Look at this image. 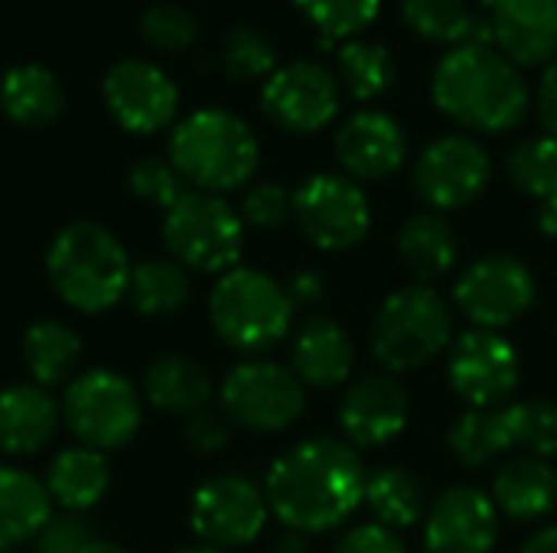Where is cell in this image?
<instances>
[{"mask_svg":"<svg viewBox=\"0 0 557 553\" xmlns=\"http://www.w3.org/2000/svg\"><path fill=\"white\" fill-rule=\"evenodd\" d=\"M509 179L519 192L532 199L557 196V140L555 137H532L522 140L509 153Z\"/></svg>","mask_w":557,"mask_h":553,"instance_id":"e575fe53","label":"cell"},{"mask_svg":"<svg viewBox=\"0 0 557 553\" xmlns=\"http://www.w3.org/2000/svg\"><path fill=\"white\" fill-rule=\"evenodd\" d=\"M228 437H232V424L222 411L206 407L186 420V443L193 453H202V456L222 453L228 447Z\"/></svg>","mask_w":557,"mask_h":553,"instance_id":"7bdbcfd3","label":"cell"},{"mask_svg":"<svg viewBox=\"0 0 557 553\" xmlns=\"http://www.w3.org/2000/svg\"><path fill=\"white\" fill-rule=\"evenodd\" d=\"M268 495L245 476H215L202 482L189 505L193 535L212 551H238L261 538L268 525Z\"/></svg>","mask_w":557,"mask_h":553,"instance_id":"8fae6325","label":"cell"},{"mask_svg":"<svg viewBox=\"0 0 557 553\" xmlns=\"http://www.w3.org/2000/svg\"><path fill=\"white\" fill-rule=\"evenodd\" d=\"M339 78L352 98H379L395 81V59L379 42H346L339 49Z\"/></svg>","mask_w":557,"mask_h":553,"instance_id":"836d02e7","label":"cell"},{"mask_svg":"<svg viewBox=\"0 0 557 553\" xmlns=\"http://www.w3.org/2000/svg\"><path fill=\"white\" fill-rule=\"evenodd\" d=\"M539 228H542L548 238H557V196L539 202Z\"/></svg>","mask_w":557,"mask_h":553,"instance_id":"c3c4849f","label":"cell"},{"mask_svg":"<svg viewBox=\"0 0 557 553\" xmlns=\"http://www.w3.org/2000/svg\"><path fill=\"white\" fill-rule=\"evenodd\" d=\"M294 375L310 388H339L356 365L352 336L330 316H310L290 345Z\"/></svg>","mask_w":557,"mask_h":553,"instance_id":"7402d4cb","label":"cell"},{"mask_svg":"<svg viewBox=\"0 0 557 553\" xmlns=\"http://www.w3.org/2000/svg\"><path fill=\"white\" fill-rule=\"evenodd\" d=\"M65 108L62 81L39 62H23L0 78V111L20 127H46Z\"/></svg>","mask_w":557,"mask_h":553,"instance_id":"4316f807","label":"cell"},{"mask_svg":"<svg viewBox=\"0 0 557 553\" xmlns=\"http://www.w3.org/2000/svg\"><path fill=\"white\" fill-rule=\"evenodd\" d=\"M163 244L176 264L196 274H228L245 251V222L222 196L186 192L163 215Z\"/></svg>","mask_w":557,"mask_h":553,"instance_id":"52a82bcc","label":"cell"},{"mask_svg":"<svg viewBox=\"0 0 557 553\" xmlns=\"http://www.w3.org/2000/svg\"><path fill=\"white\" fill-rule=\"evenodd\" d=\"M62 407L39 385H7L0 388V453L33 456L55 437Z\"/></svg>","mask_w":557,"mask_h":553,"instance_id":"44dd1931","label":"cell"},{"mask_svg":"<svg viewBox=\"0 0 557 553\" xmlns=\"http://www.w3.org/2000/svg\"><path fill=\"white\" fill-rule=\"evenodd\" d=\"M480 3H486V7H493V3H496V0H480Z\"/></svg>","mask_w":557,"mask_h":553,"instance_id":"f5cc1de1","label":"cell"},{"mask_svg":"<svg viewBox=\"0 0 557 553\" xmlns=\"http://www.w3.org/2000/svg\"><path fill=\"white\" fill-rule=\"evenodd\" d=\"M424 551L493 553L499 541V508L493 495L476 486H454L428 508Z\"/></svg>","mask_w":557,"mask_h":553,"instance_id":"e0dca14e","label":"cell"},{"mask_svg":"<svg viewBox=\"0 0 557 553\" xmlns=\"http://www.w3.org/2000/svg\"><path fill=\"white\" fill-rule=\"evenodd\" d=\"M294 3L330 39L356 36L379 16L382 7V0H294Z\"/></svg>","mask_w":557,"mask_h":553,"instance_id":"8d00e7d4","label":"cell"},{"mask_svg":"<svg viewBox=\"0 0 557 553\" xmlns=\"http://www.w3.org/2000/svg\"><path fill=\"white\" fill-rule=\"evenodd\" d=\"M131 257L121 238L98 222H72L46 248V277L55 297L85 316L114 310L127 297Z\"/></svg>","mask_w":557,"mask_h":553,"instance_id":"3957f363","label":"cell"},{"mask_svg":"<svg viewBox=\"0 0 557 553\" xmlns=\"http://www.w3.org/2000/svg\"><path fill=\"white\" fill-rule=\"evenodd\" d=\"M493 36L516 65H545L557 59V0H496Z\"/></svg>","mask_w":557,"mask_h":553,"instance_id":"ffe728a7","label":"cell"},{"mask_svg":"<svg viewBox=\"0 0 557 553\" xmlns=\"http://www.w3.org/2000/svg\"><path fill=\"white\" fill-rule=\"evenodd\" d=\"M261 108L290 134H317L339 114V81L317 62H290L268 75Z\"/></svg>","mask_w":557,"mask_h":553,"instance_id":"2e32d148","label":"cell"},{"mask_svg":"<svg viewBox=\"0 0 557 553\" xmlns=\"http://www.w3.org/2000/svg\"><path fill=\"white\" fill-rule=\"evenodd\" d=\"M522 553H557V525L535 531V535L525 541Z\"/></svg>","mask_w":557,"mask_h":553,"instance_id":"7dc6e473","label":"cell"},{"mask_svg":"<svg viewBox=\"0 0 557 553\" xmlns=\"http://www.w3.org/2000/svg\"><path fill=\"white\" fill-rule=\"evenodd\" d=\"M173 553H222V551H212V548L199 544V548H180V551H173Z\"/></svg>","mask_w":557,"mask_h":553,"instance_id":"816d5d0a","label":"cell"},{"mask_svg":"<svg viewBox=\"0 0 557 553\" xmlns=\"http://www.w3.org/2000/svg\"><path fill=\"white\" fill-rule=\"evenodd\" d=\"M287 297L297 306H317L323 297H326V280L320 271H297L290 280H287Z\"/></svg>","mask_w":557,"mask_h":553,"instance_id":"f6af8a7d","label":"cell"},{"mask_svg":"<svg viewBox=\"0 0 557 553\" xmlns=\"http://www.w3.org/2000/svg\"><path fill=\"white\" fill-rule=\"evenodd\" d=\"M91 541L88 521L82 515H52L33 538V553H78Z\"/></svg>","mask_w":557,"mask_h":553,"instance_id":"b9f144b4","label":"cell"},{"mask_svg":"<svg viewBox=\"0 0 557 553\" xmlns=\"http://www.w3.org/2000/svg\"><path fill=\"white\" fill-rule=\"evenodd\" d=\"M509 420H512L516 450H525V456H539V460L557 456V404L552 401L509 404Z\"/></svg>","mask_w":557,"mask_h":553,"instance_id":"d590c367","label":"cell"},{"mask_svg":"<svg viewBox=\"0 0 557 553\" xmlns=\"http://www.w3.org/2000/svg\"><path fill=\"white\" fill-rule=\"evenodd\" d=\"M493 502H496L499 515H506L519 525L542 521L557 505V473L548 466V460L516 456L496 473Z\"/></svg>","mask_w":557,"mask_h":553,"instance_id":"603a6c76","label":"cell"},{"mask_svg":"<svg viewBox=\"0 0 557 553\" xmlns=\"http://www.w3.org/2000/svg\"><path fill=\"white\" fill-rule=\"evenodd\" d=\"M82 359L78 332L62 319H39L23 332V365L39 388L69 385Z\"/></svg>","mask_w":557,"mask_h":553,"instance_id":"83f0119b","label":"cell"},{"mask_svg":"<svg viewBox=\"0 0 557 553\" xmlns=\"http://www.w3.org/2000/svg\"><path fill=\"white\" fill-rule=\"evenodd\" d=\"M101 98L114 124L127 134L147 137L173 124L180 108L176 81L147 59H121L104 72Z\"/></svg>","mask_w":557,"mask_h":553,"instance_id":"5bb4252c","label":"cell"},{"mask_svg":"<svg viewBox=\"0 0 557 553\" xmlns=\"http://www.w3.org/2000/svg\"><path fill=\"white\" fill-rule=\"evenodd\" d=\"M140 33L160 52H183V49H189L196 42L199 26H196V16L186 7H180V3H153L140 16Z\"/></svg>","mask_w":557,"mask_h":553,"instance_id":"f35d334b","label":"cell"},{"mask_svg":"<svg viewBox=\"0 0 557 553\" xmlns=\"http://www.w3.org/2000/svg\"><path fill=\"white\" fill-rule=\"evenodd\" d=\"M144 398L150 407L170 417H193L212 401L209 372L189 355H163L144 372Z\"/></svg>","mask_w":557,"mask_h":553,"instance_id":"d4e9b609","label":"cell"},{"mask_svg":"<svg viewBox=\"0 0 557 553\" xmlns=\"http://www.w3.org/2000/svg\"><path fill=\"white\" fill-rule=\"evenodd\" d=\"M333 553H408V548L398 538V531H392V528H385L379 521H366V525L349 528L339 538Z\"/></svg>","mask_w":557,"mask_h":553,"instance_id":"ee69618b","label":"cell"},{"mask_svg":"<svg viewBox=\"0 0 557 553\" xmlns=\"http://www.w3.org/2000/svg\"><path fill=\"white\" fill-rule=\"evenodd\" d=\"M437 108L480 134L512 130L529 111V85L493 46L463 42L447 52L431 81Z\"/></svg>","mask_w":557,"mask_h":553,"instance_id":"7a4b0ae2","label":"cell"},{"mask_svg":"<svg viewBox=\"0 0 557 553\" xmlns=\"http://www.w3.org/2000/svg\"><path fill=\"white\" fill-rule=\"evenodd\" d=\"M509 450H516V437H512V420H509V404L506 407H493V411H476L470 407L454 427H450V453L470 466H490L493 460L506 456Z\"/></svg>","mask_w":557,"mask_h":553,"instance_id":"d6a6232c","label":"cell"},{"mask_svg":"<svg viewBox=\"0 0 557 553\" xmlns=\"http://www.w3.org/2000/svg\"><path fill=\"white\" fill-rule=\"evenodd\" d=\"M49 518L52 499L46 482L16 466H0V553L33 541Z\"/></svg>","mask_w":557,"mask_h":553,"instance_id":"484cf974","label":"cell"},{"mask_svg":"<svg viewBox=\"0 0 557 553\" xmlns=\"http://www.w3.org/2000/svg\"><path fill=\"white\" fill-rule=\"evenodd\" d=\"M193 297L189 271L176 264L173 257H147L134 264L131 284H127V300L140 316L163 319L180 313Z\"/></svg>","mask_w":557,"mask_h":553,"instance_id":"f546056e","label":"cell"},{"mask_svg":"<svg viewBox=\"0 0 557 553\" xmlns=\"http://www.w3.org/2000/svg\"><path fill=\"white\" fill-rule=\"evenodd\" d=\"M539 117L548 130V137L557 140V59L548 62L542 85H539Z\"/></svg>","mask_w":557,"mask_h":553,"instance_id":"bcb514c9","label":"cell"},{"mask_svg":"<svg viewBox=\"0 0 557 553\" xmlns=\"http://www.w3.org/2000/svg\"><path fill=\"white\" fill-rule=\"evenodd\" d=\"M401 13L408 26L431 39V42H473V46H490L496 42L493 23L483 26L467 0H401Z\"/></svg>","mask_w":557,"mask_h":553,"instance_id":"1f68e13d","label":"cell"},{"mask_svg":"<svg viewBox=\"0 0 557 553\" xmlns=\"http://www.w3.org/2000/svg\"><path fill=\"white\" fill-rule=\"evenodd\" d=\"M294 222L313 248L339 254L369 235L372 209L356 179L317 173L294 192Z\"/></svg>","mask_w":557,"mask_h":553,"instance_id":"30bf717a","label":"cell"},{"mask_svg":"<svg viewBox=\"0 0 557 553\" xmlns=\"http://www.w3.org/2000/svg\"><path fill=\"white\" fill-rule=\"evenodd\" d=\"M277 553H307V535L287 531V535L277 541Z\"/></svg>","mask_w":557,"mask_h":553,"instance_id":"681fc988","label":"cell"},{"mask_svg":"<svg viewBox=\"0 0 557 553\" xmlns=\"http://www.w3.org/2000/svg\"><path fill=\"white\" fill-rule=\"evenodd\" d=\"M408 153L405 130L385 111H359L336 134V156L352 179H388Z\"/></svg>","mask_w":557,"mask_h":553,"instance_id":"d6986e66","label":"cell"},{"mask_svg":"<svg viewBox=\"0 0 557 553\" xmlns=\"http://www.w3.org/2000/svg\"><path fill=\"white\" fill-rule=\"evenodd\" d=\"M42 482L49 489V499L62 512L82 515L104 499V492L111 486V466H108V456L98 450L65 447L49 460Z\"/></svg>","mask_w":557,"mask_h":553,"instance_id":"cb8c5ba5","label":"cell"},{"mask_svg":"<svg viewBox=\"0 0 557 553\" xmlns=\"http://www.w3.org/2000/svg\"><path fill=\"white\" fill-rule=\"evenodd\" d=\"M424 553H428V551H424Z\"/></svg>","mask_w":557,"mask_h":553,"instance_id":"db71d44e","label":"cell"},{"mask_svg":"<svg viewBox=\"0 0 557 553\" xmlns=\"http://www.w3.org/2000/svg\"><path fill=\"white\" fill-rule=\"evenodd\" d=\"M209 319L215 336L245 355H261L284 342L294 326L287 287L255 267H232L209 293Z\"/></svg>","mask_w":557,"mask_h":553,"instance_id":"5b68a950","label":"cell"},{"mask_svg":"<svg viewBox=\"0 0 557 553\" xmlns=\"http://www.w3.org/2000/svg\"><path fill=\"white\" fill-rule=\"evenodd\" d=\"M369 473L359 453L330 437L304 440L281 453L264 479L271 515L297 535H323L349 521L366 502Z\"/></svg>","mask_w":557,"mask_h":553,"instance_id":"6da1fadb","label":"cell"},{"mask_svg":"<svg viewBox=\"0 0 557 553\" xmlns=\"http://www.w3.org/2000/svg\"><path fill=\"white\" fill-rule=\"evenodd\" d=\"M78 553H127L121 544H114V541H104V538H91L85 548Z\"/></svg>","mask_w":557,"mask_h":553,"instance_id":"f907efd6","label":"cell"},{"mask_svg":"<svg viewBox=\"0 0 557 553\" xmlns=\"http://www.w3.org/2000/svg\"><path fill=\"white\" fill-rule=\"evenodd\" d=\"M454 345V316L447 300L428 284H411L385 297L372 323V359L388 375H408L431 365Z\"/></svg>","mask_w":557,"mask_h":553,"instance_id":"8992f818","label":"cell"},{"mask_svg":"<svg viewBox=\"0 0 557 553\" xmlns=\"http://www.w3.org/2000/svg\"><path fill=\"white\" fill-rule=\"evenodd\" d=\"M62 420L78 447L114 453L137 437L144 424V401L124 375L111 368H88L65 385Z\"/></svg>","mask_w":557,"mask_h":553,"instance_id":"ba28073f","label":"cell"},{"mask_svg":"<svg viewBox=\"0 0 557 553\" xmlns=\"http://www.w3.org/2000/svg\"><path fill=\"white\" fill-rule=\"evenodd\" d=\"M339 427L352 450L388 447L408 427V391L392 375L356 381L339 404Z\"/></svg>","mask_w":557,"mask_h":553,"instance_id":"ac0fdd59","label":"cell"},{"mask_svg":"<svg viewBox=\"0 0 557 553\" xmlns=\"http://www.w3.org/2000/svg\"><path fill=\"white\" fill-rule=\"evenodd\" d=\"M255 130L225 108L186 114L170 134V163L196 192L225 196L242 189L258 169Z\"/></svg>","mask_w":557,"mask_h":553,"instance_id":"277c9868","label":"cell"},{"mask_svg":"<svg viewBox=\"0 0 557 553\" xmlns=\"http://www.w3.org/2000/svg\"><path fill=\"white\" fill-rule=\"evenodd\" d=\"M219 407L232 427L255 433H281L294 427L307 407V385L268 359L238 362L219 388Z\"/></svg>","mask_w":557,"mask_h":553,"instance_id":"9c48e42d","label":"cell"},{"mask_svg":"<svg viewBox=\"0 0 557 553\" xmlns=\"http://www.w3.org/2000/svg\"><path fill=\"white\" fill-rule=\"evenodd\" d=\"M372 518L392 531H405L421 525L428 515V495L424 486L414 473L401 466H385L366 482V502H362Z\"/></svg>","mask_w":557,"mask_h":553,"instance_id":"4dcf8cb0","label":"cell"},{"mask_svg":"<svg viewBox=\"0 0 557 553\" xmlns=\"http://www.w3.org/2000/svg\"><path fill=\"white\" fill-rule=\"evenodd\" d=\"M274 49L271 42L255 33V29H232L225 39H222V68L235 78V81H251V78H264L274 72Z\"/></svg>","mask_w":557,"mask_h":553,"instance_id":"74e56055","label":"cell"},{"mask_svg":"<svg viewBox=\"0 0 557 553\" xmlns=\"http://www.w3.org/2000/svg\"><path fill=\"white\" fill-rule=\"evenodd\" d=\"M127 186L137 199L157 205V209H173L186 189H183V176L173 169L170 160H160V156H144L137 160L131 169H127Z\"/></svg>","mask_w":557,"mask_h":553,"instance_id":"ab89813d","label":"cell"},{"mask_svg":"<svg viewBox=\"0 0 557 553\" xmlns=\"http://www.w3.org/2000/svg\"><path fill=\"white\" fill-rule=\"evenodd\" d=\"M457 310L476 326L499 332L519 323L535 303V277L512 254H490L473 261L454 287Z\"/></svg>","mask_w":557,"mask_h":553,"instance_id":"7c38bea8","label":"cell"},{"mask_svg":"<svg viewBox=\"0 0 557 553\" xmlns=\"http://www.w3.org/2000/svg\"><path fill=\"white\" fill-rule=\"evenodd\" d=\"M490 176H493L490 153L473 137H460V134L434 140L414 166V186L421 199L437 212L473 205L486 192Z\"/></svg>","mask_w":557,"mask_h":553,"instance_id":"9a60e30c","label":"cell"},{"mask_svg":"<svg viewBox=\"0 0 557 553\" xmlns=\"http://www.w3.org/2000/svg\"><path fill=\"white\" fill-rule=\"evenodd\" d=\"M294 218V192L281 183H258L242 199V222L261 231H274Z\"/></svg>","mask_w":557,"mask_h":553,"instance_id":"60d3db41","label":"cell"},{"mask_svg":"<svg viewBox=\"0 0 557 553\" xmlns=\"http://www.w3.org/2000/svg\"><path fill=\"white\" fill-rule=\"evenodd\" d=\"M447 378L454 394L476 411L506 407L522 381L516 345L490 329H470L450 345Z\"/></svg>","mask_w":557,"mask_h":553,"instance_id":"4fadbf2b","label":"cell"},{"mask_svg":"<svg viewBox=\"0 0 557 553\" xmlns=\"http://www.w3.org/2000/svg\"><path fill=\"white\" fill-rule=\"evenodd\" d=\"M398 254L418 280H437L457 264V235L441 212H418L398 231Z\"/></svg>","mask_w":557,"mask_h":553,"instance_id":"f1b7e54d","label":"cell"}]
</instances>
